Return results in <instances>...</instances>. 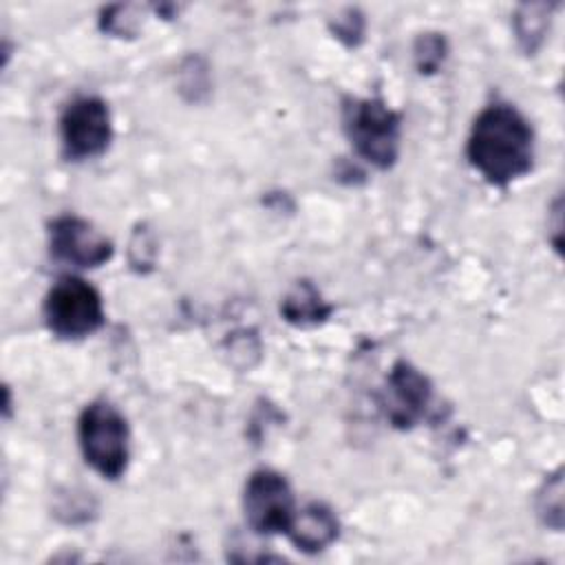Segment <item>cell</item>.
<instances>
[{"label":"cell","mask_w":565,"mask_h":565,"mask_svg":"<svg viewBox=\"0 0 565 565\" xmlns=\"http://www.w3.org/2000/svg\"><path fill=\"white\" fill-rule=\"evenodd\" d=\"M466 157L492 185H508L532 170L534 132L512 104H490L472 121Z\"/></svg>","instance_id":"obj_1"},{"label":"cell","mask_w":565,"mask_h":565,"mask_svg":"<svg viewBox=\"0 0 565 565\" xmlns=\"http://www.w3.org/2000/svg\"><path fill=\"white\" fill-rule=\"evenodd\" d=\"M342 128L353 150L371 166L388 170L397 161L402 117L384 99H344Z\"/></svg>","instance_id":"obj_2"},{"label":"cell","mask_w":565,"mask_h":565,"mask_svg":"<svg viewBox=\"0 0 565 565\" xmlns=\"http://www.w3.org/2000/svg\"><path fill=\"white\" fill-rule=\"evenodd\" d=\"M77 439L86 463L104 479H119L130 457L126 417L106 399L84 406L77 419Z\"/></svg>","instance_id":"obj_3"},{"label":"cell","mask_w":565,"mask_h":565,"mask_svg":"<svg viewBox=\"0 0 565 565\" xmlns=\"http://www.w3.org/2000/svg\"><path fill=\"white\" fill-rule=\"evenodd\" d=\"M44 320L51 333L62 340H79L104 324V305L99 291L77 278H60L44 298Z\"/></svg>","instance_id":"obj_4"},{"label":"cell","mask_w":565,"mask_h":565,"mask_svg":"<svg viewBox=\"0 0 565 565\" xmlns=\"http://www.w3.org/2000/svg\"><path fill=\"white\" fill-rule=\"evenodd\" d=\"M113 137L110 110L102 97H75L60 117V139L66 159L82 161L106 152Z\"/></svg>","instance_id":"obj_5"},{"label":"cell","mask_w":565,"mask_h":565,"mask_svg":"<svg viewBox=\"0 0 565 565\" xmlns=\"http://www.w3.org/2000/svg\"><path fill=\"white\" fill-rule=\"evenodd\" d=\"M243 510L247 525L260 534L287 532L296 514L294 494L289 481L269 468H260L249 475L243 492Z\"/></svg>","instance_id":"obj_6"},{"label":"cell","mask_w":565,"mask_h":565,"mask_svg":"<svg viewBox=\"0 0 565 565\" xmlns=\"http://www.w3.org/2000/svg\"><path fill=\"white\" fill-rule=\"evenodd\" d=\"M433 399L430 380L406 360H397L380 393V408L388 424L397 430H408L417 426Z\"/></svg>","instance_id":"obj_7"},{"label":"cell","mask_w":565,"mask_h":565,"mask_svg":"<svg viewBox=\"0 0 565 565\" xmlns=\"http://www.w3.org/2000/svg\"><path fill=\"white\" fill-rule=\"evenodd\" d=\"M53 258L75 267H99L113 256V243L79 216H57L49 223Z\"/></svg>","instance_id":"obj_8"},{"label":"cell","mask_w":565,"mask_h":565,"mask_svg":"<svg viewBox=\"0 0 565 565\" xmlns=\"http://www.w3.org/2000/svg\"><path fill=\"white\" fill-rule=\"evenodd\" d=\"M285 534L291 539V543L300 552L316 554L329 547L338 539L340 521L329 505L313 501V503H307L302 510H296L291 525Z\"/></svg>","instance_id":"obj_9"},{"label":"cell","mask_w":565,"mask_h":565,"mask_svg":"<svg viewBox=\"0 0 565 565\" xmlns=\"http://www.w3.org/2000/svg\"><path fill=\"white\" fill-rule=\"evenodd\" d=\"M331 311L333 307L322 298V294L309 280H298L280 302L282 318L296 327L324 322L331 316Z\"/></svg>","instance_id":"obj_10"},{"label":"cell","mask_w":565,"mask_h":565,"mask_svg":"<svg viewBox=\"0 0 565 565\" xmlns=\"http://www.w3.org/2000/svg\"><path fill=\"white\" fill-rule=\"evenodd\" d=\"M552 9H554V4H545V2H527L516 9L514 20H512L514 33H516L519 46L527 55H534L539 51V46L543 44L547 26H550Z\"/></svg>","instance_id":"obj_11"},{"label":"cell","mask_w":565,"mask_h":565,"mask_svg":"<svg viewBox=\"0 0 565 565\" xmlns=\"http://www.w3.org/2000/svg\"><path fill=\"white\" fill-rule=\"evenodd\" d=\"M448 55V42L441 33H422L417 35L413 44V57L415 66L422 75H433L441 68L444 60Z\"/></svg>","instance_id":"obj_12"},{"label":"cell","mask_w":565,"mask_h":565,"mask_svg":"<svg viewBox=\"0 0 565 565\" xmlns=\"http://www.w3.org/2000/svg\"><path fill=\"white\" fill-rule=\"evenodd\" d=\"M536 512L545 525L561 530L563 525V479L556 472L552 479L545 481L543 490L536 497Z\"/></svg>","instance_id":"obj_13"},{"label":"cell","mask_w":565,"mask_h":565,"mask_svg":"<svg viewBox=\"0 0 565 565\" xmlns=\"http://www.w3.org/2000/svg\"><path fill=\"white\" fill-rule=\"evenodd\" d=\"M139 18L135 4H113L102 11L99 26L113 35H132L139 29Z\"/></svg>","instance_id":"obj_14"},{"label":"cell","mask_w":565,"mask_h":565,"mask_svg":"<svg viewBox=\"0 0 565 565\" xmlns=\"http://www.w3.org/2000/svg\"><path fill=\"white\" fill-rule=\"evenodd\" d=\"M331 31L338 40H342L347 46H355L362 42L364 35V15L358 9H344L333 22Z\"/></svg>","instance_id":"obj_15"},{"label":"cell","mask_w":565,"mask_h":565,"mask_svg":"<svg viewBox=\"0 0 565 565\" xmlns=\"http://www.w3.org/2000/svg\"><path fill=\"white\" fill-rule=\"evenodd\" d=\"M157 254V243L154 236L146 227H137L130 241V263L135 269H148L154 263Z\"/></svg>","instance_id":"obj_16"}]
</instances>
